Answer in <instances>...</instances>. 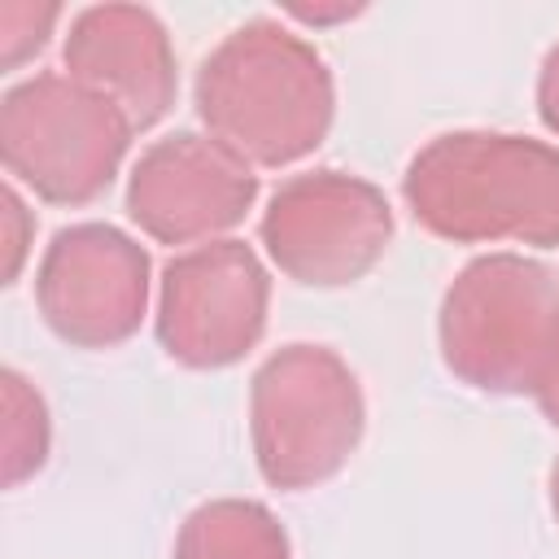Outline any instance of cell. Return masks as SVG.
I'll return each mask as SVG.
<instances>
[{
	"label": "cell",
	"instance_id": "8",
	"mask_svg": "<svg viewBox=\"0 0 559 559\" xmlns=\"http://www.w3.org/2000/svg\"><path fill=\"white\" fill-rule=\"evenodd\" d=\"M148 249L114 223L61 227L35 271V306L48 332L74 349H114L148 314Z\"/></svg>",
	"mask_w": 559,
	"mask_h": 559
},
{
	"label": "cell",
	"instance_id": "5",
	"mask_svg": "<svg viewBox=\"0 0 559 559\" xmlns=\"http://www.w3.org/2000/svg\"><path fill=\"white\" fill-rule=\"evenodd\" d=\"M131 135V118L66 70H39L0 100L4 175L48 205L74 210L105 197L127 162Z\"/></svg>",
	"mask_w": 559,
	"mask_h": 559
},
{
	"label": "cell",
	"instance_id": "18",
	"mask_svg": "<svg viewBox=\"0 0 559 559\" xmlns=\"http://www.w3.org/2000/svg\"><path fill=\"white\" fill-rule=\"evenodd\" d=\"M546 489H550V511H555V520H559V459L550 463V485H546Z\"/></svg>",
	"mask_w": 559,
	"mask_h": 559
},
{
	"label": "cell",
	"instance_id": "3",
	"mask_svg": "<svg viewBox=\"0 0 559 559\" xmlns=\"http://www.w3.org/2000/svg\"><path fill=\"white\" fill-rule=\"evenodd\" d=\"M559 336V275L524 253L472 258L437 310L441 362L454 380L493 397H533Z\"/></svg>",
	"mask_w": 559,
	"mask_h": 559
},
{
	"label": "cell",
	"instance_id": "9",
	"mask_svg": "<svg viewBox=\"0 0 559 559\" xmlns=\"http://www.w3.org/2000/svg\"><path fill=\"white\" fill-rule=\"evenodd\" d=\"M258 201V175L201 131L153 140L127 179V218L157 245L223 240Z\"/></svg>",
	"mask_w": 559,
	"mask_h": 559
},
{
	"label": "cell",
	"instance_id": "14",
	"mask_svg": "<svg viewBox=\"0 0 559 559\" xmlns=\"http://www.w3.org/2000/svg\"><path fill=\"white\" fill-rule=\"evenodd\" d=\"M4 284L17 280L22 262H26V245H31V231H35V218L17 192V183H4Z\"/></svg>",
	"mask_w": 559,
	"mask_h": 559
},
{
	"label": "cell",
	"instance_id": "1",
	"mask_svg": "<svg viewBox=\"0 0 559 559\" xmlns=\"http://www.w3.org/2000/svg\"><path fill=\"white\" fill-rule=\"evenodd\" d=\"M192 105L205 135L245 166L280 170L328 140L336 83L310 39L275 17H253L201 61Z\"/></svg>",
	"mask_w": 559,
	"mask_h": 559
},
{
	"label": "cell",
	"instance_id": "2",
	"mask_svg": "<svg viewBox=\"0 0 559 559\" xmlns=\"http://www.w3.org/2000/svg\"><path fill=\"white\" fill-rule=\"evenodd\" d=\"M411 218L450 245H559V148L511 131H445L402 175Z\"/></svg>",
	"mask_w": 559,
	"mask_h": 559
},
{
	"label": "cell",
	"instance_id": "16",
	"mask_svg": "<svg viewBox=\"0 0 559 559\" xmlns=\"http://www.w3.org/2000/svg\"><path fill=\"white\" fill-rule=\"evenodd\" d=\"M533 402H537V411L546 415V424L559 428V336H555V349H550V358H546V371H542V380H537V389H533Z\"/></svg>",
	"mask_w": 559,
	"mask_h": 559
},
{
	"label": "cell",
	"instance_id": "11",
	"mask_svg": "<svg viewBox=\"0 0 559 559\" xmlns=\"http://www.w3.org/2000/svg\"><path fill=\"white\" fill-rule=\"evenodd\" d=\"M175 559H293V542L271 507L253 498H210L183 515Z\"/></svg>",
	"mask_w": 559,
	"mask_h": 559
},
{
	"label": "cell",
	"instance_id": "15",
	"mask_svg": "<svg viewBox=\"0 0 559 559\" xmlns=\"http://www.w3.org/2000/svg\"><path fill=\"white\" fill-rule=\"evenodd\" d=\"M537 114H542L546 131L559 135V44H550V52L542 57V70H537Z\"/></svg>",
	"mask_w": 559,
	"mask_h": 559
},
{
	"label": "cell",
	"instance_id": "6",
	"mask_svg": "<svg viewBox=\"0 0 559 559\" xmlns=\"http://www.w3.org/2000/svg\"><path fill=\"white\" fill-rule=\"evenodd\" d=\"M266 258L301 288H349L393 240L389 197L349 170H306L284 179L258 223Z\"/></svg>",
	"mask_w": 559,
	"mask_h": 559
},
{
	"label": "cell",
	"instance_id": "7",
	"mask_svg": "<svg viewBox=\"0 0 559 559\" xmlns=\"http://www.w3.org/2000/svg\"><path fill=\"white\" fill-rule=\"evenodd\" d=\"M271 275L253 245L210 240L175 253L157 280V345L188 371H223L240 362L266 332Z\"/></svg>",
	"mask_w": 559,
	"mask_h": 559
},
{
	"label": "cell",
	"instance_id": "10",
	"mask_svg": "<svg viewBox=\"0 0 559 559\" xmlns=\"http://www.w3.org/2000/svg\"><path fill=\"white\" fill-rule=\"evenodd\" d=\"M61 66L74 83L114 100L135 131L157 127L179 92L170 31L144 4H87L74 13Z\"/></svg>",
	"mask_w": 559,
	"mask_h": 559
},
{
	"label": "cell",
	"instance_id": "17",
	"mask_svg": "<svg viewBox=\"0 0 559 559\" xmlns=\"http://www.w3.org/2000/svg\"><path fill=\"white\" fill-rule=\"evenodd\" d=\"M284 13H288V17H297L301 26H332V22H349V17H358L362 9H358V4H336V9H310V4H288Z\"/></svg>",
	"mask_w": 559,
	"mask_h": 559
},
{
	"label": "cell",
	"instance_id": "13",
	"mask_svg": "<svg viewBox=\"0 0 559 559\" xmlns=\"http://www.w3.org/2000/svg\"><path fill=\"white\" fill-rule=\"evenodd\" d=\"M57 22H61V4L4 0L0 4V66H4V74L22 70L35 52H44Z\"/></svg>",
	"mask_w": 559,
	"mask_h": 559
},
{
	"label": "cell",
	"instance_id": "12",
	"mask_svg": "<svg viewBox=\"0 0 559 559\" xmlns=\"http://www.w3.org/2000/svg\"><path fill=\"white\" fill-rule=\"evenodd\" d=\"M0 384H4V485L17 489L48 463L52 419L39 389L17 367H4Z\"/></svg>",
	"mask_w": 559,
	"mask_h": 559
},
{
	"label": "cell",
	"instance_id": "4",
	"mask_svg": "<svg viewBox=\"0 0 559 559\" xmlns=\"http://www.w3.org/2000/svg\"><path fill=\"white\" fill-rule=\"evenodd\" d=\"M362 428V384L332 345H280L249 380L253 463L280 493H301L332 480L354 459Z\"/></svg>",
	"mask_w": 559,
	"mask_h": 559
}]
</instances>
